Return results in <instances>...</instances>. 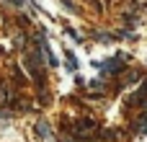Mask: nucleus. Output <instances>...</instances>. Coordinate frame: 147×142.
Returning a JSON list of instances; mask_svg holds the SVG:
<instances>
[{"label": "nucleus", "mask_w": 147, "mask_h": 142, "mask_svg": "<svg viewBox=\"0 0 147 142\" xmlns=\"http://www.w3.org/2000/svg\"><path fill=\"white\" fill-rule=\"evenodd\" d=\"M96 67H101L103 72H111V75H116V72H121L124 70V62L116 57V60H106V62H93Z\"/></svg>", "instance_id": "1"}, {"label": "nucleus", "mask_w": 147, "mask_h": 142, "mask_svg": "<svg viewBox=\"0 0 147 142\" xmlns=\"http://www.w3.org/2000/svg\"><path fill=\"white\" fill-rule=\"evenodd\" d=\"M67 67H70L72 72L78 70V62H75V54H67Z\"/></svg>", "instance_id": "4"}, {"label": "nucleus", "mask_w": 147, "mask_h": 142, "mask_svg": "<svg viewBox=\"0 0 147 142\" xmlns=\"http://www.w3.org/2000/svg\"><path fill=\"white\" fill-rule=\"evenodd\" d=\"M10 5H23V0H8Z\"/></svg>", "instance_id": "6"}, {"label": "nucleus", "mask_w": 147, "mask_h": 142, "mask_svg": "<svg viewBox=\"0 0 147 142\" xmlns=\"http://www.w3.org/2000/svg\"><path fill=\"white\" fill-rule=\"evenodd\" d=\"M90 129H96V122H93V119H83V122L78 124V129H75V132H78V135H83V132H90Z\"/></svg>", "instance_id": "2"}, {"label": "nucleus", "mask_w": 147, "mask_h": 142, "mask_svg": "<svg viewBox=\"0 0 147 142\" xmlns=\"http://www.w3.org/2000/svg\"><path fill=\"white\" fill-rule=\"evenodd\" d=\"M137 124H147V119H140ZM142 132H145V135H147V127H142Z\"/></svg>", "instance_id": "5"}, {"label": "nucleus", "mask_w": 147, "mask_h": 142, "mask_svg": "<svg viewBox=\"0 0 147 142\" xmlns=\"http://www.w3.org/2000/svg\"><path fill=\"white\" fill-rule=\"evenodd\" d=\"M36 135H39V137H52V129L47 127V122H39V124H36Z\"/></svg>", "instance_id": "3"}]
</instances>
